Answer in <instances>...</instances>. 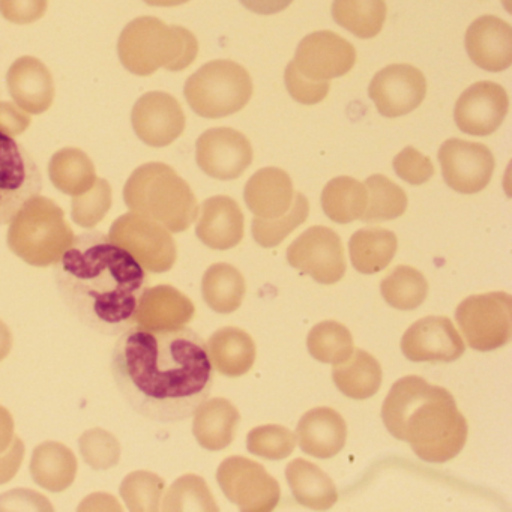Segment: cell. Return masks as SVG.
<instances>
[{"mask_svg":"<svg viewBox=\"0 0 512 512\" xmlns=\"http://www.w3.org/2000/svg\"><path fill=\"white\" fill-rule=\"evenodd\" d=\"M116 388L149 421H185L208 400L214 374L205 341L193 329L131 326L112 352Z\"/></svg>","mask_w":512,"mask_h":512,"instance_id":"1","label":"cell"},{"mask_svg":"<svg viewBox=\"0 0 512 512\" xmlns=\"http://www.w3.org/2000/svg\"><path fill=\"white\" fill-rule=\"evenodd\" d=\"M55 283L82 325L115 337L136 325L148 275L133 254L91 230L76 236L55 263Z\"/></svg>","mask_w":512,"mask_h":512,"instance_id":"2","label":"cell"},{"mask_svg":"<svg viewBox=\"0 0 512 512\" xmlns=\"http://www.w3.org/2000/svg\"><path fill=\"white\" fill-rule=\"evenodd\" d=\"M385 427L428 463H445L466 445L467 421L451 392L418 376L392 385L382 407Z\"/></svg>","mask_w":512,"mask_h":512,"instance_id":"3","label":"cell"},{"mask_svg":"<svg viewBox=\"0 0 512 512\" xmlns=\"http://www.w3.org/2000/svg\"><path fill=\"white\" fill-rule=\"evenodd\" d=\"M131 212L161 224L172 233L185 232L199 215L190 185L163 163H148L134 170L124 188Z\"/></svg>","mask_w":512,"mask_h":512,"instance_id":"4","label":"cell"},{"mask_svg":"<svg viewBox=\"0 0 512 512\" xmlns=\"http://www.w3.org/2000/svg\"><path fill=\"white\" fill-rule=\"evenodd\" d=\"M119 58L131 73L151 76L158 68L182 71L193 64L199 43L188 29L167 26L155 17H140L122 31Z\"/></svg>","mask_w":512,"mask_h":512,"instance_id":"5","label":"cell"},{"mask_svg":"<svg viewBox=\"0 0 512 512\" xmlns=\"http://www.w3.org/2000/svg\"><path fill=\"white\" fill-rule=\"evenodd\" d=\"M74 232L55 200L37 196L29 200L10 223L8 247L17 257L35 266L55 265L74 241Z\"/></svg>","mask_w":512,"mask_h":512,"instance_id":"6","label":"cell"},{"mask_svg":"<svg viewBox=\"0 0 512 512\" xmlns=\"http://www.w3.org/2000/svg\"><path fill=\"white\" fill-rule=\"evenodd\" d=\"M188 106L206 119H220L241 112L253 95V80L242 65L212 61L185 83Z\"/></svg>","mask_w":512,"mask_h":512,"instance_id":"7","label":"cell"},{"mask_svg":"<svg viewBox=\"0 0 512 512\" xmlns=\"http://www.w3.org/2000/svg\"><path fill=\"white\" fill-rule=\"evenodd\" d=\"M455 319L472 349H500L511 341L512 296L505 292L470 296L458 305Z\"/></svg>","mask_w":512,"mask_h":512,"instance_id":"8","label":"cell"},{"mask_svg":"<svg viewBox=\"0 0 512 512\" xmlns=\"http://www.w3.org/2000/svg\"><path fill=\"white\" fill-rule=\"evenodd\" d=\"M43 191V175L34 157L10 134L0 131V226Z\"/></svg>","mask_w":512,"mask_h":512,"instance_id":"9","label":"cell"},{"mask_svg":"<svg viewBox=\"0 0 512 512\" xmlns=\"http://www.w3.org/2000/svg\"><path fill=\"white\" fill-rule=\"evenodd\" d=\"M217 481L230 502L244 512L274 511L280 503L281 488L268 470L250 458L229 457L217 470Z\"/></svg>","mask_w":512,"mask_h":512,"instance_id":"10","label":"cell"},{"mask_svg":"<svg viewBox=\"0 0 512 512\" xmlns=\"http://www.w3.org/2000/svg\"><path fill=\"white\" fill-rule=\"evenodd\" d=\"M109 238L133 254L146 271L161 274L175 265L178 251L169 230L136 212L119 217Z\"/></svg>","mask_w":512,"mask_h":512,"instance_id":"11","label":"cell"},{"mask_svg":"<svg viewBox=\"0 0 512 512\" xmlns=\"http://www.w3.org/2000/svg\"><path fill=\"white\" fill-rule=\"evenodd\" d=\"M290 266L320 284H335L346 274L340 236L325 226L310 227L287 248Z\"/></svg>","mask_w":512,"mask_h":512,"instance_id":"12","label":"cell"},{"mask_svg":"<svg viewBox=\"0 0 512 512\" xmlns=\"http://www.w3.org/2000/svg\"><path fill=\"white\" fill-rule=\"evenodd\" d=\"M292 64L311 82H329L355 67L356 50L334 32H314L299 43Z\"/></svg>","mask_w":512,"mask_h":512,"instance_id":"13","label":"cell"},{"mask_svg":"<svg viewBox=\"0 0 512 512\" xmlns=\"http://www.w3.org/2000/svg\"><path fill=\"white\" fill-rule=\"evenodd\" d=\"M439 163L448 187L461 194H476L490 184L493 152L481 143L446 140L439 149Z\"/></svg>","mask_w":512,"mask_h":512,"instance_id":"14","label":"cell"},{"mask_svg":"<svg viewBox=\"0 0 512 512\" xmlns=\"http://www.w3.org/2000/svg\"><path fill=\"white\" fill-rule=\"evenodd\" d=\"M196 160L211 178L232 181L253 163V148L250 140L233 128H212L197 140Z\"/></svg>","mask_w":512,"mask_h":512,"instance_id":"15","label":"cell"},{"mask_svg":"<svg viewBox=\"0 0 512 512\" xmlns=\"http://www.w3.org/2000/svg\"><path fill=\"white\" fill-rule=\"evenodd\" d=\"M427 94L424 74L412 65H389L371 80L368 95L385 118H400L418 109Z\"/></svg>","mask_w":512,"mask_h":512,"instance_id":"16","label":"cell"},{"mask_svg":"<svg viewBox=\"0 0 512 512\" xmlns=\"http://www.w3.org/2000/svg\"><path fill=\"white\" fill-rule=\"evenodd\" d=\"M134 133L151 148H166L182 136L185 115L181 104L166 92H148L131 112Z\"/></svg>","mask_w":512,"mask_h":512,"instance_id":"17","label":"cell"},{"mask_svg":"<svg viewBox=\"0 0 512 512\" xmlns=\"http://www.w3.org/2000/svg\"><path fill=\"white\" fill-rule=\"evenodd\" d=\"M508 109V94L502 86L493 82L475 83L455 104V124L464 134L487 137L499 130Z\"/></svg>","mask_w":512,"mask_h":512,"instance_id":"18","label":"cell"},{"mask_svg":"<svg viewBox=\"0 0 512 512\" xmlns=\"http://www.w3.org/2000/svg\"><path fill=\"white\" fill-rule=\"evenodd\" d=\"M401 352L413 362H452L463 356V338L445 316L413 323L401 338Z\"/></svg>","mask_w":512,"mask_h":512,"instance_id":"19","label":"cell"},{"mask_svg":"<svg viewBox=\"0 0 512 512\" xmlns=\"http://www.w3.org/2000/svg\"><path fill=\"white\" fill-rule=\"evenodd\" d=\"M7 86L14 103L28 115H43L55 100L52 73L34 56H23L11 65Z\"/></svg>","mask_w":512,"mask_h":512,"instance_id":"20","label":"cell"},{"mask_svg":"<svg viewBox=\"0 0 512 512\" xmlns=\"http://www.w3.org/2000/svg\"><path fill=\"white\" fill-rule=\"evenodd\" d=\"M466 50L473 64L500 73L512 64V28L494 16H482L466 32Z\"/></svg>","mask_w":512,"mask_h":512,"instance_id":"21","label":"cell"},{"mask_svg":"<svg viewBox=\"0 0 512 512\" xmlns=\"http://www.w3.org/2000/svg\"><path fill=\"white\" fill-rule=\"evenodd\" d=\"M196 235L212 250H230L244 238V214L238 203L227 196L205 200L197 221Z\"/></svg>","mask_w":512,"mask_h":512,"instance_id":"22","label":"cell"},{"mask_svg":"<svg viewBox=\"0 0 512 512\" xmlns=\"http://www.w3.org/2000/svg\"><path fill=\"white\" fill-rule=\"evenodd\" d=\"M296 439L311 457H335L346 445L347 425L343 416L331 407L308 410L296 428Z\"/></svg>","mask_w":512,"mask_h":512,"instance_id":"23","label":"cell"},{"mask_svg":"<svg viewBox=\"0 0 512 512\" xmlns=\"http://www.w3.org/2000/svg\"><path fill=\"white\" fill-rule=\"evenodd\" d=\"M293 197L292 179L277 167L260 169L245 185L244 199L248 209L263 220L283 217L292 206Z\"/></svg>","mask_w":512,"mask_h":512,"instance_id":"24","label":"cell"},{"mask_svg":"<svg viewBox=\"0 0 512 512\" xmlns=\"http://www.w3.org/2000/svg\"><path fill=\"white\" fill-rule=\"evenodd\" d=\"M196 313L193 302L172 286L148 289L140 302L136 325L148 329H178L191 322Z\"/></svg>","mask_w":512,"mask_h":512,"instance_id":"25","label":"cell"},{"mask_svg":"<svg viewBox=\"0 0 512 512\" xmlns=\"http://www.w3.org/2000/svg\"><path fill=\"white\" fill-rule=\"evenodd\" d=\"M239 421V410L226 398L206 400L194 413V437L202 448L221 451L232 445Z\"/></svg>","mask_w":512,"mask_h":512,"instance_id":"26","label":"cell"},{"mask_svg":"<svg viewBox=\"0 0 512 512\" xmlns=\"http://www.w3.org/2000/svg\"><path fill=\"white\" fill-rule=\"evenodd\" d=\"M209 359L223 376L239 377L247 374L256 361V344L244 329L227 326L218 329L208 344Z\"/></svg>","mask_w":512,"mask_h":512,"instance_id":"27","label":"cell"},{"mask_svg":"<svg viewBox=\"0 0 512 512\" xmlns=\"http://www.w3.org/2000/svg\"><path fill=\"white\" fill-rule=\"evenodd\" d=\"M76 455L61 442H44L34 449L31 460L32 479L50 493H62L76 481Z\"/></svg>","mask_w":512,"mask_h":512,"instance_id":"28","label":"cell"},{"mask_svg":"<svg viewBox=\"0 0 512 512\" xmlns=\"http://www.w3.org/2000/svg\"><path fill=\"white\" fill-rule=\"evenodd\" d=\"M286 478L299 505L314 511H326L337 503L334 481L311 461L296 458L286 467Z\"/></svg>","mask_w":512,"mask_h":512,"instance_id":"29","label":"cell"},{"mask_svg":"<svg viewBox=\"0 0 512 512\" xmlns=\"http://www.w3.org/2000/svg\"><path fill=\"white\" fill-rule=\"evenodd\" d=\"M335 385L346 397L367 400L379 392L382 385V367L379 361L365 350H353L344 362L332 371Z\"/></svg>","mask_w":512,"mask_h":512,"instance_id":"30","label":"cell"},{"mask_svg":"<svg viewBox=\"0 0 512 512\" xmlns=\"http://www.w3.org/2000/svg\"><path fill=\"white\" fill-rule=\"evenodd\" d=\"M397 247V236L391 230L379 227L358 230L349 242L353 268L361 274H377L392 262Z\"/></svg>","mask_w":512,"mask_h":512,"instance_id":"31","label":"cell"},{"mask_svg":"<svg viewBox=\"0 0 512 512\" xmlns=\"http://www.w3.org/2000/svg\"><path fill=\"white\" fill-rule=\"evenodd\" d=\"M52 184L68 196H80L94 187L97 173L91 158L77 148H65L53 155L49 164Z\"/></svg>","mask_w":512,"mask_h":512,"instance_id":"32","label":"cell"},{"mask_svg":"<svg viewBox=\"0 0 512 512\" xmlns=\"http://www.w3.org/2000/svg\"><path fill=\"white\" fill-rule=\"evenodd\" d=\"M202 295L215 313H235L244 301V277L235 266L215 263L203 275Z\"/></svg>","mask_w":512,"mask_h":512,"instance_id":"33","label":"cell"},{"mask_svg":"<svg viewBox=\"0 0 512 512\" xmlns=\"http://www.w3.org/2000/svg\"><path fill=\"white\" fill-rule=\"evenodd\" d=\"M322 208L338 224L361 220L367 209V188L349 176L332 179L323 188Z\"/></svg>","mask_w":512,"mask_h":512,"instance_id":"34","label":"cell"},{"mask_svg":"<svg viewBox=\"0 0 512 512\" xmlns=\"http://www.w3.org/2000/svg\"><path fill=\"white\" fill-rule=\"evenodd\" d=\"M332 17L350 34L370 40L377 37L385 25V0H334Z\"/></svg>","mask_w":512,"mask_h":512,"instance_id":"35","label":"cell"},{"mask_svg":"<svg viewBox=\"0 0 512 512\" xmlns=\"http://www.w3.org/2000/svg\"><path fill=\"white\" fill-rule=\"evenodd\" d=\"M386 304L395 310L412 311L424 304L428 281L412 266H397L380 284Z\"/></svg>","mask_w":512,"mask_h":512,"instance_id":"36","label":"cell"},{"mask_svg":"<svg viewBox=\"0 0 512 512\" xmlns=\"http://www.w3.org/2000/svg\"><path fill=\"white\" fill-rule=\"evenodd\" d=\"M365 188H367V209L361 218L365 223L395 220L406 212V193L386 176H370L365 181Z\"/></svg>","mask_w":512,"mask_h":512,"instance_id":"37","label":"cell"},{"mask_svg":"<svg viewBox=\"0 0 512 512\" xmlns=\"http://www.w3.org/2000/svg\"><path fill=\"white\" fill-rule=\"evenodd\" d=\"M307 347L314 359L332 365L346 361L355 349L349 329L332 320L319 323L308 332Z\"/></svg>","mask_w":512,"mask_h":512,"instance_id":"38","label":"cell"},{"mask_svg":"<svg viewBox=\"0 0 512 512\" xmlns=\"http://www.w3.org/2000/svg\"><path fill=\"white\" fill-rule=\"evenodd\" d=\"M161 505V509L166 512L220 511L205 479L193 473L176 479L167 490Z\"/></svg>","mask_w":512,"mask_h":512,"instance_id":"39","label":"cell"},{"mask_svg":"<svg viewBox=\"0 0 512 512\" xmlns=\"http://www.w3.org/2000/svg\"><path fill=\"white\" fill-rule=\"evenodd\" d=\"M310 214V203L302 193H296L293 197L292 206L283 217L263 220L254 218L253 236L257 244L263 248H274L280 245L296 227L307 221Z\"/></svg>","mask_w":512,"mask_h":512,"instance_id":"40","label":"cell"},{"mask_svg":"<svg viewBox=\"0 0 512 512\" xmlns=\"http://www.w3.org/2000/svg\"><path fill=\"white\" fill-rule=\"evenodd\" d=\"M164 479L148 470H136L122 481L119 493L130 511H160Z\"/></svg>","mask_w":512,"mask_h":512,"instance_id":"41","label":"cell"},{"mask_svg":"<svg viewBox=\"0 0 512 512\" xmlns=\"http://www.w3.org/2000/svg\"><path fill=\"white\" fill-rule=\"evenodd\" d=\"M295 446L296 434L283 425H262L247 436L248 451L266 460H284L290 457Z\"/></svg>","mask_w":512,"mask_h":512,"instance_id":"42","label":"cell"},{"mask_svg":"<svg viewBox=\"0 0 512 512\" xmlns=\"http://www.w3.org/2000/svg\"><path fill=\"white\" fill-rule=\"evenodd\" d=\"M110 208H112V187L106 179H97L91 190L73 197L71 215L77 226L92 229L104 220Z\"/></svg>","mask_w":512,"mask_h":512,"instance_id":"43","label":"cell"},{"mask_svg":"<svg viewBox=\"0 0 512 512\" xmlns=\"http://www.w3.org/2000/svg\"><path fill=\"white\" fill-rule=\"evenodd\" d=\"M83 460L94 470H109L121 460L118 439L103 428L85 431L79 440Z\"/></svg>","mask_w":512,"mask_h":512,"instance_id":"44","label":"cell"},{"mask_svg":"<svg viewBox=\"0 0 512 512\" xmlns=\"http://www.w3.org/2000/svg\"><path fill=\"white\" fill-rule=\"evenodd\" d=\"M394 170L410 185L425 184L434 175V166L430 158L425 157L412 146H407L394 158Z\"/></svg>","mask_w":512,"mask_h":512,"instance_id":"45","label":"cell"},{"mask_svg":"<svg viewBox=\"0 0 512 512\" xmlns=\"http://www.w3.org/2000/svg\"><path fill=\"white\" fill-rule=\"evenodd\" d=\"M284 80H286L287 91L292 95L293 100L305 104V106H314V104L325 100L326 95L329 94V88H331L329 82H311V80L305 79L296 71L292 62L287 65Z\"/></svg>","mask_w":512,"mask_h":512,"instance_id":"46","label":"cell"},{"mask_svg":"<svg viewBox=\"0 0 512 512\" xmlns=\"http://www.w3.org/2000/svg\"><path fill=\"white\" fill-rule=\"evenodd\" d=\"M49 0H0V14L16 25H31L43 19Z\"/></svg>","mask_w":512,"mask_h":512,"instance_id":"47","label":"cell"},{"mask_svg":"<svg viewBox=\"0 0 512 512\" xmlns=\"http://www.w3.org/2000/svg\"><path fill=\"white\" fill-rule=\"evenodd\" d=\"M23 511V509H34V511H53L52 503L35 493L34 490H17L8 491L4 496H0V511Z\"/></svg>","mask_w":512,"mask_h":512,"instance_id":"48","label":"cell"},{"mask_svg":"<svg viewBox=\"0 0 512 512\" xmlns=\"http://www.w3.org/2000/svg\"><path fill=\"white\" fill-rule=\"evenodd\" d=\"M29 125H31V118L28 113L23 112L14 104L0 103V131L2 133L17 136V134L28 130Z\"/></svg>","mask_w":512,"mask_h":512,"instance_id":"49","label":"cell"},{"mask_svg":"<svg viewBox=\"0 0 512 512\" xmlns=\"http://www.w3.org/2000/svg\"><path fill=\"white\" fill-rule=\"evenodd\" d=\"M23 455H25V445H23L22 439L14 437L7 454L0 455V485L7 484L19 472Z\"/></svg>","mask_w":512,"mask_h":512,"instance_id":"50","label":"cell"},{"mask_svg":"<svg viewBox=\"0 0 512 512\" xmlns=\"http://www.w3.org/2000/svg\"><path fill=\"white\" fill-rule=\"evenodd\" d=\"M239 2L251 13L260 14V16H272V14L286 10L293 0H239Z\"/></svg>","mask_w":512,"mask_h":512,"instance_id":"51","label":"cell"},{"mask_svg":"<svg viewBox=\"0 0 512 512\" xmlns=\"http://www.w3.org/2000/svg\"><path fill=\"white\" fill-rule=\"evenodd\" d=\"M13 418L5 407H0V452L7 451L13 442Z\"/></svg>","mask_w":512,"mask_h":512,"instance_id":"52","label":"cell"},{"mask_svg":"<svg viewBox=\"0 0 512 512\" xmlns=\"http://www.w3.org/2000/svg\"><path fill=\"white\" fill-rule=\"evenodd\" d=\"M13 349V334L4 320H0V362L4 361Z\"/></svg>","mask_w":512,"mask_h":512,"instance_id":"53","label":"cell"},{"mask_svg":"<svg viewBox=\"0 0 512 512\" xmlns=\"http://www.w3.org/2000/svg\"><path fill=\"white\" fill-rule=\"evenodd\" d=\"M145 4L151 7H179V5L187 4L190 0H143Z\"/></svg>","mask_w":512,"mask_h":512,"instance_id":"54","label":"cell"}]
</instances>
